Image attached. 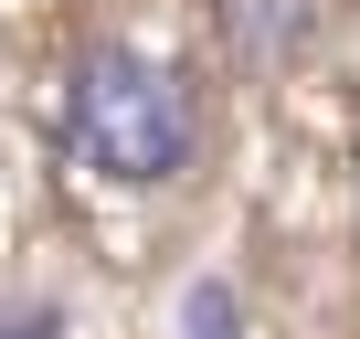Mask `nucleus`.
Listing matches in <instances>:
<instances>
[{
    "instance_id": "obj_1",
    "label": "nucleus",
    "mask_w": 360,
    "mask_h": 339,
    "mask_svg": "<svg viewBox=\"0 0 360 339\" xmlns=\"http://www.w3.org/2000/svg\"><path fill=\"white\" fill-rule=\"evenodd\" d=\"M64 138L96 181L117 191H159L191 170V85H180L159 53H127V43H85L75 53V85H64Z\"/></svg>"
},
{
    "instance_id": "obj_2",
    "label": "nucleus",
    "mask_w": 360,
    "mask_h": 339,
    "mask_svg": "<svg viewBox=\"0 0 360 339\" xmlns=\"http://www.w3.org/2000/svg\"><path fill=\"white\" fill-rule=\"evenodd\" d=\"M307 22H318V0H223V32H233V53H255V64L297 53Z\"/></svg>"
},
{
    "instance_id": "obj_3",
    "label": "nucleus",
    "mask_w": 360,
    "mask_h": 339,
    "mask_svg": "<svg viewBox=\"0 0 360 339\" xmlns=\"http://www.w3.org/2000/svg\"><path fill=\"white\" fill-rule=\"evenodd\" d=\"M180 328H191V339H244V297H233L223 276H202L191 307H180Z\"/></svg>"
},
{
    "instance_id": "obj_4",
    "label": "nucleus",
    "mask_w": 360,
    "mask_h": 339,
    "mask_svg": "<svg viewBox=\"0 0 360 339\" xmlns=\"http://www.w3.org/2000/svg\"><path fill=\"white\" fill-rule=\"evenodd\" d=\"M53 328H64L53 307H11V318H0V339H53Z\"/></svg>"
}]
</instances>
